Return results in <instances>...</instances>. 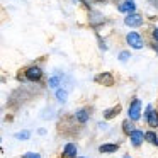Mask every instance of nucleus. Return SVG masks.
I'll use <instances>...</instances> for the list:
<instances>
[{
  "label": "nucleus",
  "instance_id": "obj_1",
  "mask_svg": "<svg viewBox=\"0 0 158 158\" xmlns=\"http://www.w3.org/2000/svg\"><path fill=\"white\" fill-rule=\"evenodd\" d=\"M141 117V100L134 99L129 104V119L131 121H138Z\"/></svg>",
  "mask_w": 158,
  "mask_h": 158
},
{
  "label": "nucleus",
  "instance_id": "obj_2",
  "mask_svg": "<svg viewBox=\"0 0 158 158\" xmlns=\"http://www.w3.org/2000/svg\"><path fill=\"white\" fill-rule=\"evenodd\" d=\"M41 77H43V70L39 66H29L26 70V78L31 80V82H38V80H41Z\"/></svg>",
  "mask_w": 158,
  "mask_h": 158
},
{
  "label": "nucleus",
  "instance_id": "obj_3",
  "mask_svg": "<svg viewBox=\"0 0 158 158\" xmlns=\"http://www.w3.org/2000/svg\"><path fill=\"white\" fill-rule=\"evenodd\" d=\"M126 41L129 43L131 48H134V49L143 48V39H141V36L138 34V32H129V34L126 36Z\"/></svg>",
  "mask_w": 158,
  "mask_h": 158
},
{
  "label": "nucleus",
  "instance_id": "obj_4",
  "mask_svg": "<svg viewBox=\"0 0 158 158\" xmlns=\"http://www.w3.org/2000/svg\"><path fill=\"white\" fill-rule=\"evenodd\" d=\"M146 123L151 127H158V112L151 106L146 107Z\"/></svg>",
  "mask_w": 158,
  "mask_h": 158
},
{
  "label": "nucleus",
  "instance_id": "obj_5",
  "mask_svg": "<svg viewBox=\"0 0 158 158\" xmlns=\"http://www.w3.org/2000/svg\"><path fill=\"white\" fill-rule=\"evenodd\" d=\"M124 24L129 26V27H138V26L143 24V17H141L139 14H134V12H131V14H127V17L124 19Z\"/></svg>",
  "mask_w": 158,
  "mask_h": 158
},
{
  "label": "nucleus",
  "instance_id": "obj_6",
  "mask_svg": "<svg viewBox=\"0 0 158 158\" xmlns=\"http://www.w3.org/2000/svg\"><path fill=\"white\" fill-rule=\"evenodd\" d=\"M117 10L123 12V14H131V12L136 10V4H134V0H124L117 5Z\"/></svg>",
  "mask_w": 158,
  "mask_h": 158
},
{
  "label": "nucleus",
  "instance_id": "obj_7",
  "mask_svg": "<svg viewBox=\"0 0 158 158\" xmlns=\"http://www.w3.org/2000/svg\"><path fill=\"white\" fill-rule=\"evenodd\" d=\"M129 138H131L133 146H139V144L143 143V139H144V134H143V131H139V129H133L129 133Z\"/></svg>",
  "mask_w": 158,
  "mask_h": 158
},
{
  "label": "nucleus",
  "instance_id": "obj_8",
  "mask_svg": "<svg viewBox=\"0 0 158 158\" xmlns=\"http://www.w3.org/2000/svg\"><path fill=\"white\" fill-rule=\"evenodd\" d=\"M63 156L65 158H75L77 156V146L73 143H68L63 150Z\"/></svg>",
  "mask_w": 158,
  "mask_h": 158
},
{
  "label": "nucleus",
  "instance_id": "obj_9",
  "mask_svg": "<svg viewBox=\"0 0 158 158\" xmlns=\"http://www.w3.org/2000/svg\"><path fill=\"white\" fill-rule=\"evenodd\" d=\"M117 148H119V144H102L99 151L100 153H114V151H117Z\"/></svg>",
  "mask_w": 158,
  "mask_h": 158
},
{
  "label": "nucleus",
  "instance_id": "obj_10",
  "mask_svg": "<svg viewBox=\"0 0 158 158\" xmlns=\"http://www.w3.org/2000/svg\"><path fill=\"white\" fill-rule=\"evenodd\" d=\"M119 112H121V107L116 106V107H112V109L106 110V112H104V117H106V119H112V117L116 116V114H119Z\"/></svg>",
  "mask_w": 158,
  "mask_h": 158
},
{
  "label": "nucleus",
  "instance_id": "obj_11",
  "mask_svg": "<svg viewBox=\"0 0 158 158\" xmlns=\"http://www.w3.org/2000/svg\"><path fill=\"white\" fill-rule=\"evenodd\" d=\"M97 82H102V83H106V85H112L114 80H112V77H110V75L104 73V75H99V77H97Z\"/></svg>",
  "mask_w": 158,
  "mask_h": 158
},
{
  "label": "nucleus",
  "instance_id": "obj_12",
  "mask_svg": "<svg viewBox=\"0 0 158 158\" xmlns=\"http://www.w3.org/2000/svg\"><path fill=\"white\" fill-rule=\"evenodd\" d=\"M144 138H146V139L150 141V143L153 144V146H158V136L153 133V131H148V133L144 134Z\"/></svg>",
  "mask_w": 158,
  "mask_h": 158
},
{
  "label": "nucleus",
  "instance_id": "obj_13",
  "mask_svg": "<svg viewBox=\"0 0 158 158\" xmlns=\"http://www.w3.org/2000/svg\"><path fill=\"white\" fill-rule=\"evenodd\" d=\"M87 119H89V112H87L85 109H82V110H78V112H77V121H78V123H87Z\"/></svg>",
  "mask_w": 158,
  "mask_h": 158
},
{
  "label": "nucleus",
  "instance_id": "obj_14",
  "mask_svg": "<svg viewBox=\"0 0 158 158\" xmlns=\"http://www.w3.org/2000/svg\"><path fill=\"white\" fill-rule=\"evenodd\" d=\"M123 129H124V133H126V134H129L131 131H133V124H131V119H129V121H124V123H123Z\"/></svg>",
  "mask_w": 158,
  "mask_h": 158
},
{
  "label": "nucleus",
  "instance_id": "obj_15",
  "mask_svg": "<svg viewBox=\"0 0 158 158\" xmlns=\"http://www.w3.org/2000/svg\"><path fill=\"white\" fill-rule=\"evenodd\" d=\"M56 97H58L60 102H65V100H66V92H65V90H61V89H58V90H56Z\"/></svg>",
  "mask_w": 158,
  "mask_h": 158
},
{
  "label": "nucleus",
  "instance_id": "obj_16",
  "mask_svg": "<svg viewBox=\"0 0 158 158\" xmlns=\"http://www.w3.org/2000/svg\"><path fill=\"white\" fill-rule=\"evenodd\" d=\"M15 138H17V139H22V141L27 139V138H29V131H22V133H17V134H15Z\"/></svg>",
  "mask_w": 158,
  "mask_h": 158
},
{
  "label": "nucleus",
  "instance_id": "obj_17",
  "mask_svg": "<svg viewBox=\"0 0 158 158\" xmlns=\"http://www.w3.org/2000/svg\"><path fill=\"white\" fill-rule=\"evenodd\" d=\"M58 83H60L58 77H53V78L49 80V87H53V89H56V87H58Z\"/></svg>",
  "mask_w": 158,
  "mask_h": 158
},
{
  "label": "nucleus",
  "instance_id": "obj_18",
  "mask_svg": "<svg viewBox=\"0 0 158 158\" xmlns=\"http://www.w3.org/2000/svg\"><path fill=\"white\" fill-rule=\"evenodd\" d=\"M24 158H41L38 153H24Z\"/></svg>",
  "mask_w": 158,
  "mask_h": 158
},
{
  "label": "nucleus",
  "instance_id": "obj_19",
  "mask_svg": "<svg viewBox=\"0 0 158 158\" xmlns=\"http://www.w3.org/2000/svg\"><path fill=\"white\" fill-rule=\"evenodd\" d=\"M127 58H129V53H127V51H123V53H121V61H126Z\"/></svg>",
  "mask_w": 158,
  "mask_h": 158
},
{
  "label": "nucleus",
  "instance_id": "obj_20",
  "mask_svg": "<svg viewBox=\"0 0 158 158\" xmlns=\"http://www.w3.org/2000/svg\"><path fill=\"white\" fill-rule=\"evenodd\" d=\"M153 38L158 41V29H155V31H153Z\"/></svg>",
  "mask_w": 158,
  "mask_h": 158
},
{
  "label": "nucleus",
  "instance_id": "obj_21",
  "mask_svg": "<svg viewBox=\"0 0 158 158\" xmlns=\"http://www.w3.org/2000/svg\"><path fill=\"white\" fill-rule=\"evenodd\" d=\"M124 158H131V156H124Z\"/></svg>",
  "mask_w": 158,
  "mask_h": 158
}]
</instances>
